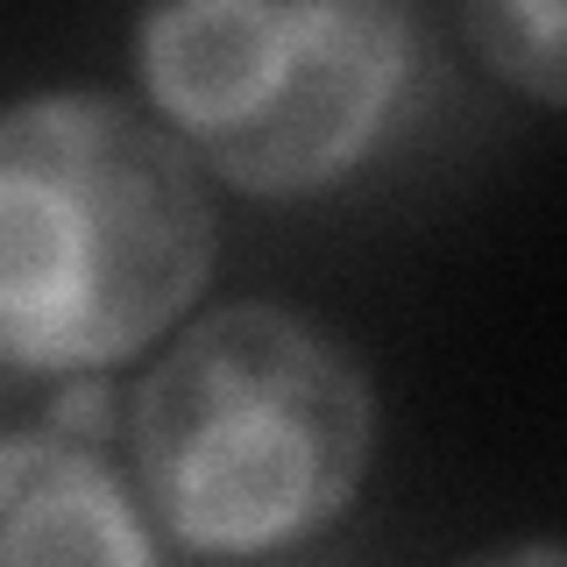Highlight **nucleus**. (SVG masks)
I'll use <instances>...</instances> for the list:
<instances>
[{
  "mask_svg": "<svg viewBox=\"0 0 567 567\" xmlns=\"http://www.w3.org/2000/svg\"><path fill=\"white\" fill-rule=\"evenodd\" d=\"M0 567H164L128 475L79 440L0 433Z\"/></svg>",
  "mask_w": 567,
  "mask_h": 567,
  "instance_id": "obj_4",
  "label": "nucleus"
},
{
  "mask_svg": "<svg viewBox=\"0 0 567 567\" xmlns=\"http://www.w3.org/2000/svg\"><path fill=\"white\" fill-rule=\"evenodd\" d=\"M560 29L567 22H560L554 0H496V8H468V14H461L468 50L496 71V79H511L518 93H532L539 106H560L567 100Z\"/></svg>",
  "mask_w": 567,
  "mask_h": 567,
  "instance_id": "obj_5",
  "label": "nucleus"
},
{
  "mask_svg": "<svg viewBox=\"0 0 567 567\" xmlns=\"http://www.w3.org/2000/svg\"><path fill=\"white\" fill-rule=\"evenodd\" d=\"M106 425H114V398L93 383V377H71L58 390V404H50V419H43V433H58V440H79V447H100L106 440Z\"/></svg>",
  "mask_w": 567,
  "mask_h": 567,
  "instance_id": "obj_6",
  "label": "nucleus"
},
{
  "mask_svg": "<svg viewBox=\"0 0 567 567\" xmlns=\"http://www.w3.org/2000/svg\"><path fill=\"white\" fill-rule=\"evenodd\" d=\"M461 567H567L554 539H518V546H496V554H475Z\"/></svg>",
  "mask_w": 567,
  "mask_h": 567,
  "instance_id": "obj_7",
  "label": "nucleus"
},
{
  "mask_svg": "<svg viewBox=\"0 0 567 567\" xmlns=\"http://www.w3.org/2000/svg\"><path fill=\"white\" fill-rule=\"evenodd\" d=\"M150 114L256 199L327 192L377 150L412 79V14L383 0H185L135 29Z\"/></svg>",
  "mask_w": 567,
  "mask_h": 567,
  "instance_id": "obj_3",
  "label": "nucleus"
},
{
  "mask_svg": "<svg viewBox=\"0 0 567 567\" xmlns=\"http://www.w3.org/2000/svg\"><path fill=\"white\" fill-rule=\"evenodd\" d=\"M213 199L121 93L64 85L0 106V362L100 377L199 306Z\"/></svg>",
  "mask_w": 567,
  "mask_h": 567,
  "instance_id": "obj_1",
  "label": "nucleus"
},
{
  "mask_svg": "<svg viewBox=\"0 0 567 567\" xmlns=\"http://www.w3.org/2000/svg\"><path fill=\"white\" fill-rule=\"evenodd\" d=\"M369 447L377 390L362 354L277 298L192 319L128 398L142 511L213 560L284 554L348 518Z\"/></svg>",
  "mask_w": 567,
  "mask_h": 567,
  "instance_id": "obj_2",
  "label": "nucleus"
}]
</instances>
